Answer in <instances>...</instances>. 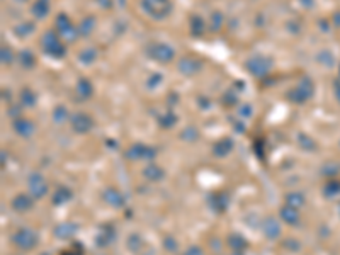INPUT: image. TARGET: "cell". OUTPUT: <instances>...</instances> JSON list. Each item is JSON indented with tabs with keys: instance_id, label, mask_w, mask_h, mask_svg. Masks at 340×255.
<instances>
[{
	"instance_id": "5bb4252c",
	"label": "cell",
	"mask_w": 340,
	"mask_h": 255,
	"mask_svg": "<svg viewBox=\"0 0 340 255\" xmlns=\"http://www.w3.org/2000/svg\"><path fill=\"white\" fill-rule=\"evenodd\" d=\"M264 231H265V235L269 238H276L279 235V225L276 223V219H274V218L267 219V223L264 225Z\"/></svg>"
},
{
	"instance_id": "9a60e30c",
	"label": "cell",
	"mask_w": 340,
	"mask_h": 255,
	"mask_svg": "<svg viewBox=\"0 0 340 255\" xmlns=\"http://www.w3.org/2000/svg\"><path fill=\"white\" fill-rule=\"evenodd\" d=\"M233 148V143H231V140H221L220 143H216L215 145V153L218 157H223V155H227L228 152H230V150Z\"/></svg>"
},
{
	"instance_id": "cb8c5ba5",
	"label": "cell",
	"mask_w": 340,
	"mask_h": 255,
	"mask_svg": "<svg viewBox=\"0 0 340 255\" xmlns=\"http://www.w3.org/2000/svg\"><path fill=\"white\" fill-rule=\"evenodd\" d=\"M95 55H97V53H95V49H92V48H90V49H83V51L80 53V60H82L83 63H92Z\"/></svg>"
},
{
	"instance_id": "3957f363",
	"label": "cell",
	"mask_w": 340,
	"mask_h": 255,
	"mask_svg": "<svg viewBox=\"0 0 340 255\" xmlns=\"http://www.w3.org/2000/svg\"><path fill=\"white\" fill-rule=\"evenodd\" d=\"M148 55H150L153 60L160 61V63H167V61L174 60V49L167 44H162V42H156V44H151L148 48Z\"/></svg>"
},
{
	"instance_id": "6da1fadb",
	"label": "cell",
	"mask_w": 340,
	"mask_h": 255,
	"mask_svg": "<svg viewBox=\"0 0 340 255\" xmlns=\"http://www.w3.org/2000/svg\"><path fill=\"white\" fill-rule=\"evenodd\" d=\"M141 7L150 17L153 19H165L172 10L170 0H141Z\"/></svg>"
},
{
	"instance_id": "8992f818",
	"label": "cell",
	"mask_w": 340,
	"mask_h": 255,
	"mask_svg": "<svg viewBox=\"0 0 340 255\" xmlns=\"http://www.w3.org/2000/svg\"><path fill=\"white\" fill-rule=\"evenodd\" d=\"M270 60L269 58H252L250 61H248V70H250L254 75H257V77H261L264 75V73H267L269 72V68H270Z\"/></svg>"
},
{
	"instance_id": "f1b7e54d",
	"label": "cell",
	"mask_w": 340,
	"mask_h": 255,
	"mask_svg": "<svg viewBox=\"0 0 340 255\" xmlns=\"http://www.w3.org/2000/svg\"><path fill=\"white\" fill-rule=\"evenodd\" d=\"M2 61L3 63H10V61H12V53H10V49L7 48V46L2 48Z\"/></svg>"
},
{
	"instance_id": "e0dca14e",
	"label": "cell",
	"mask_w": 340,
	"mask_h": 255,
	"mask_svg": "<svg viewBox=\"0 0 340 255\" xmlns=\"http://www.w3.org/2000/svg\"><path fill=\"white\" fill-rule=\"evenodd\" d=\"M281 216H282V219L284 221H288V223H296L298 221V212L294 208L291 206H286V208H282V211H281Z\"/></svg>"
},
{
	"instance_id": "30bf717a",
	"label": "cell",
	"mask_w": 340,
	"mask_h": 255,
	"mask_svg": "<svg viewBox=\"0 0 340 255\" xmlns=\"http://www.w3.org/2000/svg\"><path fill=\"white\" fill-rule=\"evenodd\" d=\"M31 10H33V15L36 19L46 17L48 12H49V0H36Z\"/></svg>"
},
{
	"instance_id": "52a82bcc",
	"label": "cell",
	"mask_w": 340,
	"mask_h": 255,
	"mask_svg": "<svg viewBox=\"0 0 340 255\" xmlns=\"http://www.w3.org/2000/svg\"><path fill=\"white\" fill-rule=\"evenodd\" d=\"M29 189H31V194L34 198H43L48 191V184L44 182V179L39 173H34L31 180H29Z\"/></svg>"
},
{
	"instance_id": "4dcf8cb0",
	"label": "cell",
	"mask_w": 340,
	"mask_h": 255,
	"mask_svg": "<svg viewBox=\"0 0 340 255\" xmlns=\"http://www.w3.org/2000/svg\"><path fill=\"white\" fill-rule=\"evenodd\" d=\"M186 255H202V252H201L199 249H189L186 252Z\"/></svg>"
},
{
	"instance_id": "83f0119b",
	"label": "cell",
	"mask_w": 340,
	"mask_h": 255,
	"mask_svg": "<svg viewBox=\"0 0 340 255\" xmlns=\"http://www.w3.org/2000/svg\"><path fill=\"white\" fill-rule=\"evenodd\" d=\"M298 196H300V194H289V196H288V204H289L291 208H296V204H301V203H303V199L298 198Z\"/></svg>"
},
{
	"instance_id": "1f68e13d",
	"label": "cell",
	"mask_w": 340,
	"mask_h": 255,
	"mask_svg": "<svg viewBox=\"0 0 340 255\" xmlns=\"http://www.w3.org/2000/svg\"><path fill=\"white\" fill-rule=\"evenodd\" d=\"M104 7H111V0H99Z\"/></svg>"
},
{
	"instance_id": "7402d4cb",
	"label": "cell",
	"mask_w": 340,
	"mask_h": 255,
	"mask_svg": "<svg viewBox=\"0 0 340 255\" xmlns=\"http://www.w3.org/2000/svg\"><path fill=\"white\" fill-rule=\"evenodd\" d=\"M230 245L233 247L235 250H242L243 247H247V242L243 240L240 235H233V237H230Z\"/></svg>"
},
{
	"instance_id": "f546056e",
	"label": "cell",
	"mask_w": 340,
	"mask_h": 255,
	"mask_svg": "<svg viewBox=\"0 0 340 255\" xmlns=\"http://www.w3.org/2000/svg\"><path fill=\"white\" fill-rule=\"evenodd\" d=\"M29 33H33V24L31 22H26V24H22V36H28ZM21 34H19V36H21Z\"/></svg>"
},
{
	"instance_id": "7a4b0ae2",
	"label": "cell",
	"mask_w": 340,
	"mask_h": 255,
	"mask_svg": "<svg viewBox=\"0 0 340 255\" xmlns=\"http://www.w3.org/2000/svg\"><path fill=\"white\" fill-rule=\"evenodd\" d=\"M43 48L48 55H51L55 58H60L65 55V48H63L62 41H60L58 34L53 33V31H48L43 36Z\"/></svg>"
},
{
	"instance_id": "8fae6325",
	"label": "cell",
	"mask_w": 340,
	"mask_h": 255,
	"mask_svg": "<svg viewBox=\"0 0 340 255\" xmlns=\"http://www.w3.org/2000/svg\"><path fill=\"white\" fill-rule=\"evenodd\" d=\"M309 95H311V88H304V84H301L300 87H296L294 90L289 92V99L294 100V102H304Z\"/></svg>"
},
{
	"instance_id": "ba28073f",
	"label": "cell",
	"mask_w": 340,
	"mask_h": 255,
	"mask_svg": "<svg viewBox=\"0 0 340 255\" xmlns=\"http://www.w3.org/2000/svg\"><path fill=\"white\" fill-rule=\"evenodd\" d=\"M72 125H74V129L78 131V133H87L92 128V119L85 113H77L72 118Z\"/></svg>"
},
{
	"instance_id": "603a6c76",
	"label": "cell",
	"mask_w": 340,
	"mask_h": 255,
	"mask_svg": "<svg viewBox=\"0 0 340 255\" xmlns=\"http://www.w3.org/2000/svg\"><path fill=\"white\" fill-rule=\"evenodd\" d=\"M74 231H75V226H72V225H62V226L56 228V233H58L62 238H68Z\"/></svg>"
},
{
	"instance_id": "4316f807",
	"label": "cell",
	"mask_w": 340,
	"mask_h": 255,
	"mask_svg": "<svg viewBox=\"0 0 340 255\" xmlns=\"http://www.w3.org/2000/svg\"><path fill=\"white\" fill-rule=\"evenodd\" d=\"M192 31H194V34H201L202 33V19L201 17H194L192 19Z\"/></svg>"
},
{
	"instance_id": "7c38bea8",
	"label": "cell",
	"mask_w": 340,
	"mask_h": 255,
	"mask_svg": "<svg viewBox=\"0 0 340 255\" xmlns=\"http://www.w3.org/2000/svg\"><path fill=\"white\" fill-rule=\"evenodd\" d=\"M31 204H33V199L26 194L17 196V198L12 201V206L16 208L17 211H28L29 208H31Z\"/></svg>"
},
{
	"instance_id": "4fadbf2b",
	"label": "cell",
	"mask_w": 340,
	"mask_h": 255,
	"mask_svg": "<svg viewBox=\"0 0 340 255\" xmlns=\"http://www.w3.org/2000/svg\"><path fill=\"white\" fill-rule=\"evenodd\" d=\"M16 131L22 136H29L34 131V125L28 119H21V121H16Z\"/></svg>"
},
{
	"instance_id": "5b68a950",
	"label": "cell",
	"mask_w": 340,
	"mask_h": 255,
	"mask_svg": "<svg viewBox=\"0 0 340 255\" xmlns=\"http://www.w3.org/2000/svg\"><path fill=\"white\" fill-rule=\"evenodd\" d=\"M56 26H58L60 34H62V38H65V40L72 41V40H75V38H77V31H75L74 24H72V21L67 17V15H58Z\"/></svg>"
},
{
	"instance_id": "277c9868",
	"label": "cell",
	"mask_w": 340,
	"mask_h": 255,
	"mask_svg": "<svg viewBox=\"0 0 340 255\" xmlns=\"http://www.w3.org/2000/svg\"><path fill=\"white\" fill-rule=\"evenodd\" d=\"M14 242H16V245L21 247V249L29 250V249H33V247L36 245L38 238H36V233H34V231L24 228V230L17 231L16 237H14Z\"/></svg>"
},
{
	"instance_id": "484cf974",
	"label": "cell",
	"mask_w": 340,
	"mask_h": 255,
	"mask_svg": "<svg viewBox=\"0 0 340 255\" xmlns=\"http://www.w3.org/2000/svg\"><path fill=\"white\" fill-rule=\"evenodd\" d=\"M67 199H70V191H67V189H62V191L56 192L55 203H65Z\"/></svg>"
},
{
	"instance_id": "ac0fdd59",
	"label": "cell",
	"mask_w": 340,
	"mask_h": 255,
	"mask_svg": "<svg viewBox=\"0 0 340 255\" xmlns=\"http://www.w3.org/2000/svg\"><path fill=\"white\" fill-rule=\"evenodd\" d=\"M77 92L82 97H89V95L92 94V85H90L89 80H80L77 85Z\"/></svg>"
},
{
	"instance_id": "ffe728a7",
	"label": "cell",
	"mask_w": 340,
	"mask_h": 255,
	"mask_svg": "<svg viewBox=\"0 0 340 255\" xmlns=\"http://www.w3.org/2000/svg\"><path fill=\"white\" fill-rule=\"evenodd\" d=\"M104 199H106V201H109V203L113 204V206H119V204L123 203V199H121V196L117 194L116 191H111V189H109L108 192H106Z\"/></svg>"
},
{
	"instance_id": "44dd1931",
	"label": "cell",
	"mask_w": 340,
	"mask_h": 255,
	"mask_svg": "<svg viewBox=\"0 0 340 255\" xmlns=\"http://www.w3.org/2000/svg\"><path fill=\"white\" fill-rule=\"evenodd\" d=\"M21 99H22V102H24L26 106H33V104L36 102V95L31 92V88H24V90H22V94H21Z\"/></svg>"
},
{
	"instance_id": "9c48e42d",
	"label": "cell",
	"mask_w": 340,
	"mask_h": 255,
	"mask_svg": "<svg viewBox=\"0 0 340 255\" xmlns=\"http://www.w3.org/2000/svg\"><path fill=\"white\" fill-rule=\"evenodd\" d=\"M201 68V61H197L196 58H182L179 63V70L186 75H194Z\"/></svg>"
},
{
	"instance_id": "2e32d148",
	"label": "cell",
	"mask_w": 340,
	"mask_h": 255,
	"mask_svg": "<svg viewBox=\"0 0 340 255\" xmlns=\"http://www.w3.org/2000/svg\"><path fill=\"white\" fill-rule=\"evenodd\" d=\"M145 177H147L148 180H158L163 177V172L160 167H155V165H150V167L145 169Z\"/></svg>"
},
{
	"instance_id": "d4e9b609",
	"label": "cell",
	"mask_w": 340,
	"mask_h": 255,
	"mask_svg": "<svg viewBox=\"0 0 340 255\" xmlns=\"http://www.w3.org/2000/svg\"><path fill=\"white\" fill-rule=\"evenodd\" d=\"M94 26H95V21L92 17H87L85 21L82 22V26H80V33L82 34H89L90 31L94 29Z\"/></svg>"
},
{
	"instance_id": "d6986e66",
	"label": "cell",
	"mask_w": 340,
	"mask_h": 255,
	"mask_svg": "<svg viewBox=\"0 0 340 255\" xmlns=\"http://www.w3.org/2000/svg\"><path fill=\"white\" fill-rule=\"evenodd\" d=\"M34 61H36V58L31 51H22L21 53V63L24 65L26 68H31L34 67Z\"/></svg>"
}]
</instances>
